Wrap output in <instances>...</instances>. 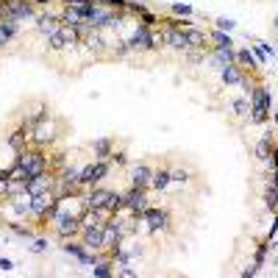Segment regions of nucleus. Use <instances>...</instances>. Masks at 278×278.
<instances>
[{"label":"nucleus","instance_id":"f3484780","mask_svg":"<svg viewBox=\"0 0 278 278\" xmlns=\"http://www.w3.org/2000/svg\"><path fill=\"white\" fill-rule=\"evenodd\" d=\"M61 28V20H59V14H42V17L37 20V31L42 34V37H50V34H56V31Z\"/></svg>","mask_w":278,"mask_h":278},{"label":"nucleus","instance_id":"f704fd0d","mask_svg":"<svg viewBox=\"0 0 278 278\" xmlns=\"http://www.w3.org/2000/svg\"><path fill=\"white\" fill-rule=\"evenodd\" d=\"M131 53V48H128V39H117V42H111V56H117V59H122V56Z\"/></svg>","mask_w":278,"mask_h":278},{"label":"nucleus","instance_id":"49530a36","mask_svg":"<svg viewBox=\"0 0 278 278\" xmlns=\"http://www.w3.org/2000/svg\"><path fill=\"white\" fill-rule=\"evenodd\" d=\"M117 275H122V278H133V275H136V270H131V264H120Z\"/></svg>","mask_w":278,"mask_h":278},{"label":"nucleus","instance_id":"cd10ccee","mask_svg":"<svg viewBox=\"0 0 278 278\" xmlns=\"http://www.w3.org/2000/svg\"><path fill=\"white\" fill-rule=\"evenodd\" d=\"M61 250H64V253H70V256H75V259H81L84 253H89V250L84 248V242H81V239H64V242H61Z\"/></svg>","mask_w":278,"mask_h":278},{"label":"nucleus","instance_id":"1a4fd4ad","mask_svg":"<svg viewBox=\"0 0 278 278\" xmlns=\"http://www.w3.org/2000/svg\"><path fill=\"white\" fill-rule=\"evenodd\" d=\"M78 236H81L86 250H106V242H103V223L100 225H84Z\"/></svg>","mask_w":278,"mask_h":278},{"label":"nucleus","instance_id":"de8ad7c7","mask_svg":"<svg viewBox=\"0 0 278 278\" xmlns=\"http://www.w3.org/2000/svg\"><path fill=\"white\" fill-rule=\"evenodd\" d=\"M256 45L267 53V59H275V48H272V45H267V42H256Z\"/></svg>","mask_w":278,"mask_h":278},{"label":"nucleus","instance_id":"9d476101","mask_svg":"<svg viewBox=\"0 0 278 278\" xmlns=\"http://www.w3.org/2000/svg\"><path fill=\"white\" fill-rule=\"evenodd\" d=\"M109 198H111V189H106V187H92L89 192L84 195V206L86 209H95V212H106V203H109Z\"/></svg>","mask_w":278,"mask_h":278},{"label":"nucleus","instance_id":"5701e85b","mask_svg":"<svg viewBox=\"0 0 278 278\" xmlns=\"http://www.w3.org/2000/svg\"><path fill=\"white\" fill-rule=\"evenodd\" d=\"M59 20H61V25H78V23H86L84 20V12L81 9H73V6H64L59 12Z\"/></svg>","mask_w":278,"mask_h":278},{"label":"nucleus","instance_id":"a878e982","mask_svg":"<svg viewBox=\"0 0 278 278\" xmlns=\"http://www.w3.org/2000/svg\"><path fill=\"white\" fill-rule=\"evenodd\" d=\"M209 42H214L212 48H234V39H231V34H225V31H209Z\"/></svg>","mask_w":278,"mask_h":278},{"label":"nucleus","instance_id":"79ce46f5","mask_svg":"<svg viewBox=\"0 0 278 278\" xmlns=\"http://www.w3.org/2000/svg\"><path fill=\"white\" fill-rule=\"evenodd\" d=\"M145 3H142V0H128V9H125V12H131V14H142V12H145Z\"/></svg>","mask_w":278,"mask_h":278},{"label":"nucleus","instance_id":"7c9ffc66","mask_svg":"<svg viewBox=\"0 0 278 278\" xmlns=\"http://www.w3.org/2000/svg\"><path fill=\"white\" fill-rule=\"evenodd\" d=\"M84 42L89 45V48L95 50V53H100V50H103V45H106V39H103V34H100V31L95 28V31H92V34H89V37L84 39Z\"/></svg>","mask_w":278,"mask_h":278},{"label":"nucleus","instance_id":"c85d7f7f","mask_svg":"<svg viewBox=\"0 0 278 278\" xmlns=\"http://www.w3.org/2000/svg\"><path fill=\"white\" fill-rule=\"evenodd\" d=\"M14 37H17V23H9V20H0V39H3V45H9Z\"/></svg>","mask_w":278,"mask_h":278},{"label":"nucleus","instance_id":"f03ea898","mask_svg":"<svg viewBox=\"0 0 278 278\" xmlns=\"http://www.w3.org/2000/svg\"><path fill=\"white\" fill-rule=\"evenodd\" d=\"M272 117V95L264 84H256L250 92V122L261 125Z\"/></svg>","mask_w":278,"mask_h":278},{"label":"nucleus","instance_id":"0eeeda50","mask_svg":"<svg viewBox=\"0 0 278 278\" xmlns=\"http://www.w3.org/2000/svg\"><path fill=\"white\" fill-rule=\"evenodd\" d=\"M125 212L133 214V217L139 220V214L148 209V189H136V187H128L125 192Z\"/></svg>","mask_w":278,"mask_h":278},{"label":"nucleus","instance_id":"412c9836","mask_svg":"<svg viewBox=\"0 0 278 278\" xmlns=\"http://www.w3.org/2000/svg\"><path fill=\"white\" fill-rule=\"evenodd\" d=\"M170 184H173V170H153L151 189H156V192H164Z\"/></svg>","mask_w":278,"mask_h":278},{"label":"nucleus","instance_id":"72a5a7b5","mask_svg":"<svg viewBox=\"0 0 278 278\" xmlns=\"http://www.w3.org/2000/svg\"><path fill=\"white\" fill-rule=\"evenodd\" d=\"M9 187H12V173H9V170H0V200L9 198Z\"/></svg>","mask_w":278,"mask_h":278},{"label":"nucleus","instance_id":"37998d69","mask_svg":"<svg viewBox=\"0 0 278 278\" xmlns=\"http://www.w3.org/2000/svg\"><path fill=\"white\" fill-rule=\"evenodd\" d=\"M234 20H228V17H220L217 20V31H225V34H231V31H234Z\"/></svg>","mask_w":278,"mask_h":278},{"label":"nucleus","instance_id":"2eb2a0df","mask_svg":"<svg viewBox=\"0 0 278 278\" xmlns=\"http://www.w3.org/2000/svg\"><path fill=\"white\" fill-rule=\"evenodd\" d=\"M184 34H187L189 50H206V48H209V34H206V31L189 25V28H184Z\"/></svg>","mask_w":278,"mask_h":278},{"label":"nucleus","instance_id":"a18cd8bd","mask_svg":"<svg viewBox=\"0 0 278 278\" xmlns=\"http://www.w3.org/2000/svg\"><path fill=\"white\" fill-rule=\"evenodd\" d=\"M31 250H34V253H45V250H48V239H34Z\"/></svg>","mask_w":278,"mask_h":278},{"label":"nucleus","instance_id":"864d4df0","mask_svg":"<svg viewBox=\"0 0 278 278\" xmlns=\"http://www.w3.org/2000/svg\"><path fill=\"white\" fill-rule=\"evenodd\" d=\"M272 120H275V133H278V111H272Z\"/></svg>","mask_w":278,"mask_h":278},{"label":"nucleus","instance_id":"4be33fe9","mask_svg":"<svg viewBox=\"0 0 278 278\" xmlns=\"http://www.w3.org/2000/svg\"><path fill=\"white\" fill-rule=\"evenodd\" d=\"M220 78H223V84H228V86H236L245 75H242V67L239 64H225L223 70H220Z\"/></svg>","mask_w":278,"mask_h":278},{"label":"nucleus","instance_id":"6e6d98bb","mask_svg":"<svg viewBox=\"0 0 278 278\" xmlns=\"http://www.w3.org/2000/svg\"><path fill=\"white\" fill-rule=\"evenodd\" d=\"M0 48H3V39H0Z\"/></svg>","mask_w":278,"mask_h":278},{"label":"nucleus","instance_id":"39448f33","mask_svg":"<svg viewBox=\"0 0 278 278\" xmlns=\"http://www.w3.org/2000/svg\"><path fill=\"white\" fill-rule=\"evenodd\" d=\"M109 167H111L109 162H92V164H86V167H81V187L84 189L97 187L103 178L109 176Z\"/></svg>","mask_w":278,"mask_h":278},{"label":"nucleus","instance_id":"ddd939ff","mask_svg":"<svg viewBox=\"0 0 278 278\" xmlns=\"http://www.w3.org/2000/svg\"><path fill=\"white\" fill-rule=\"evenodd\" d=\"M6 145L12 148L14 153H20V151H25V148L31 145V131L25 125H20V128H14L12 133L6 136Z\"/></svg>","mask_w":278,"mask_h":278},{"label":"nucleus","instance_id":"e433bc0d","mask_svg":"<svg viewBox=\"0 0 278 278\" xmlns=\"http://www.w3.org/2000/svg\"><path fill=\"white\" fill-rule=\"evenodd\" d=\"M173 14H176V17H192L195 9L189 6V3H173Z\"/></svg>","mask_w":278,"mask_h":278},{"label":"nucleus","instance_id":"9b49d317","mask_svg":"<svg viewBox=\"0 0 278 278\" xmlns=\"http://www.w3.org/2000/svg\"><path fill=\"white\" fill-rule=\"evenodd\" d=\"M151 37H153V28H148V25H136L133 34L128 37V48L139 50V53H148V50H151Z\"/></svg>","mask_w":278,"mask_h":278},{"label":"nucleus","instance_id":"ea45409f","mask_svg":"<svg viewBox=\"0 0 278 278\" xmlns=\"http://www.w3.org/2000/svg\"><path fill=\"white\" fill-rule=\"evenodd\" d=\"M250 53H253V59H256V64H261L264 67L267 64V53L259 48V45H250Z\"/></svg>","mask_w":278,"mask_h":278},{"label":"nucleus","instance_id":"b1692460","mask_svg":"<svg viewBox=\"0 0 278 278\" xmlns=\"http://www.w3.org/2000/svg\"><path fill=\"white\" fill-rule=\"evenodd\" d=\"M59 34H61V39H64V45L67 48H75V45H81L84 39H81V34L75 31V25H61L59 28Z\"/></svg>","mask_w":278,"mask_h":278},{"label":"nucleus","instance_id":"393cba45","mask_svg":"<svg viewBox=\"0 0 278 278\" xmlns=\"http://www.w3.org/2000/svg\"><path fill=\"white\" fill-rule=\"evenodd\" d=\"M120 212H125V195L122 192H111V198H109V203H106V214H120Z\"/></svg>","mask_w":278,"mask_h":278},{"label":"nucleus","instance_id":"aec40b11","mask_svg":"<svg viewBox=\"0 0 278 278\" xmlns=\"http://www.w3.org/2000/svg\"><path fill=\"white\" fill-rule=\"evenodd\" d=\"M272 148H275V142H272V133H264V136L259 139L253 145V153H256V159H261V162H267V159L272 156Z\"/></svg>","mask_w":278,"mask_h":278},{"label":"nucleus","instance_id":"09e8293b","mask_svg":"<svg viewBox=\"0 0 278 278\" xmlns=\"http://www.w3.org/2000/svg\"><path fill=\"white\" fill-rule=\"evenodd\" d=\"M275 234H278V217H272V225H270V231H267V239H275Z\"/></svg>","mask_w":278,"mask_h":278},{"label":"nucleus","instance_id":"f257e3e1","mask_svg":"<svg viewBox=\"0 0 278 278\" xmlns=\"http://www.w3.org/2000/svg\"><path fill=\"white\" fill-rule=\"evenodd\" d=\"M14 164L25 170V176H39V173H48L50 170V156L42 151L39 145H28L25 151H20L14 156Z\"/></svg>","mask_w":278,"mask_h":278},{"label":"nucleus","instance_id":"dca6fc26","mask_svg":"<svg viewBox=\"0 0 278 278\" xmlns=\"http://www.w3.org/2000/svg\"><path fill=\"white\" fill-rule=\"evenodd\" d=\"M164 34H167V45L173 50H181V53H187V50H189V42H187L184 28H164Z\"/></svg>","mask_w":278,"mask_h":278},{"label":"nucleus","instance_id":"4468645a","mask_svg":"<svg viewBox=\"0 0 278 278\" xmlns=\"http://www.w3.org/2000/svg\"><path fill=\"white\" fill-rule=\"evenodd\" d=\"M114 153V139L111 136H100L92 142V156L95 162H109V156Z\"/></svg>","mask_w":278,"mask_h":278},{"label":"nucleus","instance_id":"423d86ee","mask_svg":"<svg viewBox=\"0 0 278 278\" xmlns=\"http://www.w3.org/2000/svg\"><path fill=\"white\" fill-rule=\"evenodd\" d=\"M53 139H56V122L50 120V117H42L37 125L31 128V142H34V145L48 148Z\"/></svg>","mask_w":278,"mask_h":278},{"label":"nucleus","instance_id":"5fc2aeb1","mask_svg":"<svg viewBox=\"0 0 278 278\" xmlns=\"http://www.w3.org/2000/svg\"><path fill=\"white\" fill-rule=\"evenodd\" d=\"M275 31H278V17H275Z\"/></svg>","mask_w":278,"mask_h":278},{"label":"nucleus","instance_id":"f8f14e48","mask_svg":"<svg viewBox=\"0 0 278 278\" xmlns=\"http://www.w3.org/2000/svg\"><path fill=\"white\" fill-rule=\"evenodd\" d=\"M151 178H153V170L148 167V164H136V167H131V173H128V181L136 189H151Z\"/></svg>","mask_w":278,"mask_h":278},{"label":"nucleus","instance_id":"8fccbe9b","mask_svg":"<svg viewBox=\"0 0 278 278\" xmlns=\"http://www.w3.org/2000/svg\"><path fill=\"white\" fill-rule=\"evenodd\" d=\"M253 275H259V267H253V264H250L248 270H242V278H253Z\"/></svg>","mask_w":278,"mask_h":278},{"label":"nucleus","instance_id":"a19ab883","mask_svg":"<svg viewBox=\"0 0 278 278\" xmlns=\"http://www.w3.org/2000/svg\"><path fill=\"white\" fill-rule=\"evenodd\" d=\"M109 164H117V167H125V164H128L125 153H122V151H114V153L109 156Z\"/></svg>","mask_w":278,"mask_h":278},{"label":"nucleus","instance_id":"bb28decb","mask_svg":"<svg viewBox=\"0 0 278 278\" xmlns=\"http://www.w3.org/2000/svg\"><path fill=\"white\" fill-rule=\"evenodd\" d=\"M234 64H239L242 70H256V59H253V53H250V48H239V50H236Z\"/></svg>","mask_w":278,"mask_h":278},{"label":"nucleus","instance_id":"2f4dec72","mask_svg":"<svg viewBox=\"0 0 278 278\" xmlns=\"http://www.w3.org/2000/svg\"><path fill=\"white\" fill-rule=\"evenodd\" d=\"M136 20H139V25H148V28H156L159 23H162V17L159 14H153V12H142V14H136Z\"/></svg>","mask_w":278,"mask_h":278},{"label":"nucleus","instance_id":"58836bf2","mask_svg":"<svg viewBox=\"0 0 278 278\" xmlns=\"http://www.w3.org/2000/svg\"><path fill=\"white\" fill-rule=\"evenodd\" d=\"M48 45H50V50H64V48H67L59 31H56V34H50V37H48Z\"/></svg>","mask_w":278,"mask_h":278},{"label":"nucleus","instance_id":"4c0bfd02","mask_svg":"<svg viewBox=\"0 0 278 278\" xmlns=\"http://www.w3.org/2000/svg\"><path fill=\"white\" fill-rule=\"evenodd\" d=\"M167 45V34H159V31H153V37H151V50H159V48H164Z\"/></svg>","mask_w":278,"mask_h":278},{"label":"nucleus","instance_id":"c9c22d12","mask_svg":"<svg viewBox=\"0 0 278 278\" xmlns=\"http://www.w3.org/2000/svg\"><path fill=\"white\" fill-rule=\"evenodd\" d=\"M264 203H267L270 212H275V209H278V187H272V184H270V189H267V195H264Z\"/></svg>","mask_w":278,"mask_h":278},{"label":"nucleus","instance_id":"603ef678","mask_svg":"<svg viewBox=\"0 0 278 278\" xmlns=\"http://www.w3.org/2000/svg\"><path fill=\"white\" fill-rule=\"evenodd\" d=\"M53 0H34V6H50Z\"/></svg>","mask_w":278,"mask_h":278},{"label":"nucleus","instance_id":"7ed1b4c3","mask_svg":"<svg viewBox=\"0 0 278 278\" xmlns=\"http://www.w3.org/2000/svg\"><path fill=\"white\" fill-rule=\"evenodd\" d=\"M50 223H53V234L59 236L61 242L75 239V236L81 234V212H67L64 206H61V200H59V212H56V217L50 220Z\"/></svg>","mask_w":278,"mask_h":278},{"label":"nucleus","instance_id":"3c124183","mask_svg":"<svg viewBox=\"0 0 278 278\" xmlns=\"http://www.w3.org/2000/svg\"><path fill=\"white\" fill-rule=\"evenodd\" d=\"M0 270H14V261L12 259H0Z\"/></svg>","mask_w":278,"mask_h":278},{"label":"nucleus","instance_id":"6ab92c4d","mask_svg":"<svg viewBox=\"0 0 278 278\" xmlns=\"http://www.w3.org/2000/svg\"><path fill=\"white\" fill-rule=\"evenodd\" d=\"M234 59H236L234 48H214V53H212V64L217 67V70H223L225 64H234Z\"/></svg>","mask_w":278,"mask_h":278},{"label":"nucleus","instance_id":"c03bdc74","mask_svg":"<svg viewBox=\"0 0 278 278\" xmlns=\"http://www.w3.org/2000/svg\"><path fill=\"white\" fill-rule=\"evenodd\" d=\"M189 181V170H173V184H187Z\"/></svg>","mask_w":278,"mask_h":278},{"label":"nucleus","instance_id":"473e14b6","mask_svg":"<svg viewBox=\"0 0 278 278\" xmlns=\"http://www.w3.org/2000/svg\"><path fill=\"white\" fill-rule=\"evenodd\" d=\"M231 109H234V114H248L250 111V97H234V100H231Z\"/></svg>","mask_w":278,"mask_h":278},{"label":"nucleus","instance_id":"20e7f679","mask_svg":"<svg viewBox=\"0 0 278 278\" xmlns=\"http://www.w3.org/2000/svg\"><path fill=\"white\" fill-rule=\"evenodd\" d=\"M139 220L145 223V231H148V234H159V231H167V228H170V212H167V209L148 206L145 212L139 214Z\"/></svg>","mask_w":278,"mask_h":278},{"label":"nucleus","instance_id":"6e6552de","mask_svg":"<svg viewBox=\"0 0 278 278\" xmlns=\"http://www.w3.org/2000/svg\"><path fill=\"white\" fill-rule=\"evenodd\" d=\"M56 176L53 170H48V173H39V176H31L28 181H25V189H28V195H42V192H56Z\"/></svg>","mask_w":278,"mask_h":278},{"label":"nucleus","instance_id":"a211bd4d","mask_svg":"<svg viewBox=\"0 0 278 278\" xmlns=\"http://www.w3.org/2000/svg\"><path fill=\"white\" fill-rule=\"evenodd\" d=\"M92 275H95V278H111V275H117L114 259H111V256H103V259H97L95 264H92Z\"/></svg>","mask_w":278,"mask_h":278},{"label":"nucleus","instance_id":"c756f323","mask_svg":"<svg viewBox=\"0 0 278 278\" xmlns=\"http://www.w3.org/2000/svg\"><path fill=\"white\" fill-rule=\"evenodd\" d=\"M272 245H270V239H264V242H259L256 245V256H253V267H264V261H267V250H270Z\"/></svg>","mask_w":278,"mask_h":278}]
</instances>
